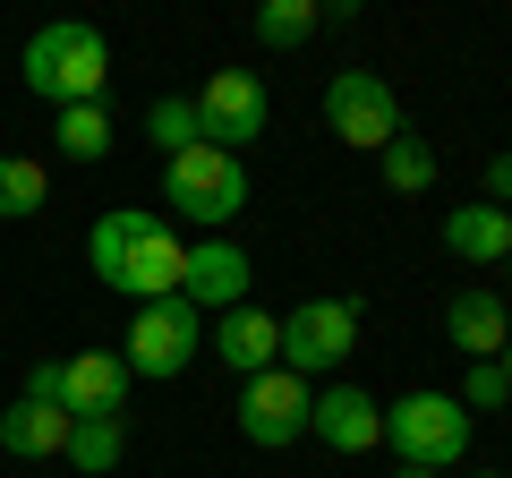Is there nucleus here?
Returning <instances> with one entry per match:
<instances>
[{"mask_svg":"<svg viewBox=\"0 0 512 478\" xmlns=\"http://www.w3.org/2000/svg\"><path fill=\"white\" fill-rule=\"evenodd\" d=\"M86 265L111 282V291H128L137 308H146V299H180V282H188L180 231H171L163 214H146V205H111V214L86 231Z\"/></svg>","mask_w":512,"mask_h":478,"instance_id":"obj_1","label":"nucleus"},{"mask_svg":"<svg viewBox=\"0 0 512 478\" xmlns=\"http://www.w3.org/2000/svg\"><path fill=\"white\" fill-rule=\"evenodd\" d=\"M18 77H26V94H43L52 111H69V103H103V77H111V43L94 35L86 18H60V26H43V35L26 43Z\"/></svg>","mask_w":512,"mask_h":478,"instance_id":"obj_2","label":"nucleus"},{"mask_svg":"<svg viewBox=\"0 0 512 478\" xmlns=\"http://www.w3.org/2000/svg\"><path fill=\"white\" fill-rule=\"evenodd\" d=\"M163 214H180V222H197V231L222 239V222L248 214V163L222 154V146L171 154V163H163Z\"/></svg>","mask_w":512,"mask_h":478,"instance_id":"obj_3","label":"nucleus"},{"mask_svg":"<svg viewBox=\"0 0 512 478\" xmlns=\"http://www.w3.org/2000/svg\"><path fill=\"white\" fill-rule=\"evenodd\" d=\"M384 444L402 453V470H453V461L470 453V410H461L453 393L419 385V393H402V402H384Z\"/></svg>","mask_w":512,"mask_h":478,"instance_id":"obj_4","label":"nucleus"},{"mask_svg":"<svg viewBox=\"0 0 512 478\" xmlns=\"http://www.w3.org/2000/svg\"><path fill=\"white\" fill-rule=\"evenodd\" d=\"M359 350V308L350 299H299L291 316H282V368L308 385V376H333Z\"/></svg>","mask_w":512,"mask_h":478,"instance_id":"obj_5","label":"nucleus"},{"mask_svg":"<svg viewBox=\"0 0 512 478\" xmlns=\"http://www.w3.org/2000/svg\"><path fill=\"white\" fill-rule=\"evenodd\" d=\"M325 129L342 137V146H359V154H384L402 137V94L384 86L376 69H342L325 86Z\"/></svg>","mask_w":512,"mask_h":478,"instance_id":"obj_6","label":"nucleus"},{"mask_svg":"<svg viewBox=\"0 0 512 478\" xmlns=\"http://www.w3.org/2000/svg\"><path fill=\"white\" fill-rule=\"evenodd\" d=\"M205 350V316L188 299H146V308L128 316V376H180L188 359Z\"/></svg>","mask_w":512,"mask_h":478,"instance_id":"obj_7","label":"nucleus"},{"mask_svg":"<svg viewBox=\"0 0 512 478\" xmlns=\"http://www.w3.org/2000/svg\"><path fill=\"white\" fill-rule=\"evenodd\" d=\"M265 120H274V94H265V77H256V69H214V77L197 86V129H205V146L239 154V146L265 137Z\"/></svg>","mask_w":512,"mask_h":478,"instance_id":"obj_8","label":"nucleus"},{"mask_svg":"<svg viewBox=\"0 0 512 478\" xmlns=\"http://www.w3.org/2000/svg\"><path fill=\"white\" fill-rule=\"evenodd\" d=\"M308 402H316V393L299 385L291 368L248 376V385H239V436H248V444H265V453H282V444H299V436H308Z\"/></svg>","mask_w":512,"mask_h":478,"instance_id":"obj_9","label":"nucleus"},{"mask_svg":"<svg viewBox=\"0 0 512 478\" xmlns=\"http://www.w3.org/2000/svg\"><path fill=\"white\" fill-rule=\"evenodd\" d=\"M128 359L120 350H77V359H60V410L69 419H120L128 410Z\"/></svg>","mask_w":512,"mask_h":478,"instance_id":"obj_10","label":"nucleus"},{"mask_svg":"<svg viewBox=\"0 0 512 478\" xmlns=\"http://www.w3.org/2000/svg\"><path fill=\"white\" fill-rule=\"evenodd\" d=\"M308 436L333 444V453H376L384 444V402L367 385H325L308 402Z\"/></svg>","mask_w":512,"mask_h":478,"instance_id":"obj_11","label":"nucleus"},{"mask_svg":"<svg viewBox=\"0 0 512 478\" xmlns=\"http://www.w3.org/2000/svg\"><path fill=\"white\" fill-rule=\"evenodd\" d=\"M248 282H256V265L239 257L231 239H197L188 248V282H180V299L188 308H214V316H231V308H248Z\"/></svg>","mask_w":512,"mask_h":478,"instance_id":"obj_12","label":"nucleus"},{"mask_svg":"<svg viewBox=\"0 0 512 478\" xmlns=\"http://www.w3.org/2000/svg\"><path fill=\"white\" fill-rule=\"evenodd\" d=\"M444 342H453L461 359H504L512 308H504L495 291H453V299H444Z\"/></svg>","mask_w":512,"mask_h":478,"instance_id":"obj_13","label":"nucleus"},{"mask_svg":"<svg viewBox=\"0 0 512 478\" xmlns=\"http://www.w3.org/2000/svg\"><path fill=\"white\" fill-rule=\"evenodd\" d=\"M214 350H222V368L248 385V376L282 368V316H265V308H231V316L214 325Z\"/></svg>","mask_w":512,"mask_h":478,"instance_id":"obj_14","label":"nucleus"},{"mask_svg":"<svg viewBox=\"0 0 512 478\" xmlns=\"http://www.w3.org/2000/svg\"><path fill=\"white\" fill-rule=\"evenodd\" d=\"M444 248H453L461 265H504L512 257V214L504 205H453V214H444Z\"/></svg>","mask_w":512,"mask_h":478,"instance_id":"obj_15","label":"nucleus"},{"mask_svg":"<svg viewBox=\"0 0 512 478\" xmlns=\"http://www.w3.org/2000/svg\"><path fill=\"white\" fill-rule=\"evenodd\" d=\"M69 410H52V402H18V410H0V453L9 461H52V453H69Z\"/></svg>","mask_w":512,"mask_h":478,"instance_id":"obj_16","label":"nucleus"},{"mask_svg":"<svg viewBox=\"0 0 512 478\" xmlns=\"http://www.w3.org/2000/svg\"><path fill=\"white\" fill-rule=\"evenodd\" d=\"M384 163V188H393V197H427V188H436V146H427V137H393V146L376 154Z\"/></svg>","mask_w":512,"mask_h":478,"instance_id":"obj_17","label":"nucleus"},{"mask_svg":"<svg viewBox=\"0 0 512 478\" xmlns=\"http://www.w3.org/2000/svg\"><path fill=\"white\" fill-rule=\"evenodd\" d=\"M146 137L163 146V163H171V154H188V146H205V129H197V94H163V103H146Z\"/></svg>","mask_w":512,"mask_h":478,"instance_id":"obj_18","label":"nucleus"},{"mask_svg":"<svg viewBox=\"0 0 512 478\" xmlns=\"http://www.w3.org/2000/svg\"><path fill=\"white\" fill-rule=\"evenodd\" d=\"M52 137H60V154H69V163H103L111 154V120H103V103H69L52 120Z\"/></svg>","mask_w":512,"mask_h":478,"instance_id":"obj_19","label":"nucleus"},{"mask_svg":"<svg viewBox=\"0 0 512 478\" xmlns=\"http://www.w3.org/2000/svg\"><path fill=\"white\" fill-rule=\"evenodd\" d=\"M120 453H128V427H120V419H77V427H69V461H77L86 478L120 470Z\"/></svg>","mask_w":512,"mask_h":478,"instance_id":"obj_20","label":"nucleus"},{"mask_svg":"<svg viewBox=\"0 0 512 478\" xmlns=\"http://www.w3.org/2000/svg\"><path fill=\"white\" fill-rule=\"evenodd\" d=\"M43 197H52L43 163H26V154H0V222H26V214H43Z\"/></svg>","mask_w":512,"mask_h":478,"instance_id":"obj_21","label":"nucleus"},{"mask_svg":"<svg viewBox=\"0 0 512 478\" xmlns=\"http://www.w3.org/2000/svg\"><path fill=\"white\" fill-rule=\"evenodd\" d=\"M308 35H316V0H265L256 9V43L265 52H299Z\"/></svg>","mask_w":512,"mask_h":478,"instance_id":"obj_22","label":"nucleus"},{"mask_svg":"<svg viewBox=\"0 0 512 478\" xmlns=\"http://www.w3.org/2000/svg\"><path fill=\"white\" fill-rule=\"evenodd\" d=\"M453 402H461V410H504L512 385H504V368H495V359H470V376H461Z\"/></svg>","mask_w":512,"mask_h":478,"instance_id":"obj_23","label":"nucleus"},{"mask_svg":"<svg viewBox=\"0 0 512 478\" xmlns=\"http://www.w3.org/2000/svg\"><path fill=\"white\" fill-rule=\"evenodd\" d=\"M26 402H52L60 410V359H35V368H26Z\"/></svg>","mask_w":512,"mask_h":478,"instance_id":"obj_24","label":"nucleus"},{"mask_svg":"<svg viewBox=\"0 0 512 478\" xmlns=\"http://www.w3.org/2000/svg\"><path fill=\"white\" fill-rule=\"evenodd\" d=\"M487 205H504V214H512V146L487 154Z\"/></svg>","mask_w":512,"mask_h":478,"instance_id":"obj_25","label":"nucleus"},{"mask_svg":"<svg viewBox=\"0 0 512 478\" xmlns=\"http://www.w3.org/2000/svg\"><path fill=\"white\" fill-rule=\"evenodd\" d=\"M495 368H504V385H512V342H504V359H495Z\"/></svg>","mask_w":512,"mask_h":478,"instance_id":"obj_26","label":"nucleus"},{"mask_svg":"<svg viewBox=\"0 0 512 478\" xmlns=\"http://www.w3.org/2000/svg\"><path fill=\"white\" fill-rule=\"evenodd\" d=\"M393 478H436V470H393Z\"/></svg>","mask_w":512,"mask_h":478,"instance_id":"obj_27","label":"nucleus"},{"mask_svg":"<svg viewBox=\"0 0 512 478\" xmlns=\"http://www.w3.org/2000/svg\"><path fill=\"white\" fill-rule=\"evenodd\" d=\"M478 478H512V470H478Z\"/></svg>","mask_w":512,"mask_h":478,"instance_id":"obj_28","label":"nucleus"},{"mask_svg":"<svg viewBox=\"0 0 512 478\" xmlns=\"http://www.w3.org/2000/svg\"><path fill=\"white\" fill-rule=\"evenodd\" d=\"M504 282H512V257H504Z\"/></svg>","mask_w":512,"mask_h":478,"instance_id":"obj_29","label":"nucleus"}]
</instances>
